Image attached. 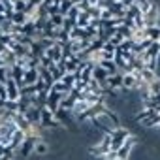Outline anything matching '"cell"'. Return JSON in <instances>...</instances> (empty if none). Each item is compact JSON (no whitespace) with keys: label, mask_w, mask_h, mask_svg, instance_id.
Segmentation results:
<instances>
[{"label":"cell","mask_w":160,"mask_h":160,"mask_svg":"<svg viewBox=\"0 0 160 160\" xmlns=\"http://www.w3.org/2000/svg\"><path fill=\"white\" fill-rule=\"evenodd\" d=\"M108 72L100 66V64H94V68H92V79H96V81L102 85V89L106 87V79H108Z\"/></svg>","instance_id":"7"},{"label":"cell","mask_w":160,"mask_h":160,"mask_svg":"<svg viewBox=\"0 0 160 160\" xmlns=\"http://www.w3.org/2000/svg\"><path fill=\"white\" fill-rule=\"evenodd\" d=\"M149 92H151V94H158V92H160V77H156L154 81L149 83Z\"/></svg>","instance_id":"22"},{"label":"cell","mask_w":160,"mask_h":160,"mask_svg":"<svg viewBox=\"0 0 160 160\" xmlns=\"http://www.w3.org/2000/svg\"><path fill=\"white\" fill-rule=\"evenodd\" d=\"M87 2H89L91 6H96V4H98V0H87Z\"/></svg>","instance_id":"33"},{"label":"cell","mask_w":160,"mask_h":160,"mask_svg":"<svg viewBox=\"0 0 160 160\" xmlns=\"http://www.w3.org/2000/svg\"><path fill=\"white\" fill-rule=\"evenodd\" d=\"M139 77H141V81L151 83V81H154V79H156V72L154 70H149V68H143L139 72Z\"/></svg>","instance_id":"13"},{"label":"cell","mask_w":160,"mask_h":160,"mask_svg":"<svg viewBox=\"0 0 160 160\" xmlns=\"http://www.w3.org/2000/svg\"><path fill=\"white\" fill-rule=\"evenodd\" d=\"M10 79V70L8 66H0V83H6Z\"/></svg>","instance_id":"24"},{"label":"cell","mask_w":160,"mask_h":160,"mask_svg":"<svg viewBox=\"0 0 160 160\" xmlns=\"http://www.w3.org/2000/svg\"><path fill=\"white\" fill-rule=\"evenodd\" d=\"M73 6V2H72V0H62V2H60V13L62 15H66L68 13V10Z\"/></svg>","instance_id":"27"},{"label":"cell","mask_w":160,"mask_h":160,"mask_svg":"<svg viewBox=\"0 0 160 160\" xmlns=\"http://www.w3.org/2000/svg\"><path fill=\"white\" fill-rule=\"evenodd\" d=\"M77 8H79V12H89V8H91V4L87 2V0H83V2H79V4H75Z\"/></svg>","instance_id":"29"},{"label":"cell","mask_w":160,"mask_h":160,"mask_svg":"<svg viewBox=\"0 0 160 160\" xmlns=\"http://www.w3.org/2000/svg\"><path fill=\"white\" fill-rule=\"evenodd\" d=\"M139 124L143 128H156L158 126V115H151V117H145L139 121Z\"/></svg>","instance_id":"14"},{"label":"cell","mask_w":160,"mask_h":160,"mask_svg":"<svg viewBox=\"0 0 160 160\" xmlns=\"http://www.w3.org/2000/svg\"><path fill=\"white\" fill-rule=\"evenodd\" d=\"M154 60H156V68H160V53L154 57Z\"/></svg>","instance_id":"32"},{"label":"cell","mask_w":160,"mask_h":160,"mask_svg":"<svg viewBox=\"0 0 160 160\" xmlns=\"http://www.w3.org/2000/svg\"><path fill=\"white\" fill-rule=\"evenodd\" d=\"M38 79H40L38 68H27L25 73H23V85H36ZM23 85H21V87H23Z\"/></svg>","instance_id":"6"},{"label":"cell","mask_w":160,"mask_h":160,"mask_svg":"<svg viewBox=\"0 0 160 160\" xmlns=\"http://www.w3.org/2000/svg\"><path fill=\"white\" fill-rule=\"evenodd\" d=\"M13 121H15V124H17L19 130H25V132H27L28 126H30V122L27 121V117H25L23 113H15V115H13Z\"/></svg>","instance_id":"12"},{"label":"cell","mask_w":160,"mask_h":160,"mask_svg":"<svg viewBox=\"0 0 160 160\" xmlns=\"http://www.w3.org/2000/svg\"><path fill=\"white\" fill-rule=\"evenodd\" d=\"M60 81H62L66 87H70V89H72V87L75 85V75H73V73H70V72H66V73L62 75V79H60Z\"/></svg>","instance_id":"19"},{"label":"cell","mask_w":160,"mask_h":160,"mask_svg":"<svg viewBox=\"0 0 160 160\" xmlns=\"http://www.w3.org/2000/svg\"><path fill=\"white\" fill-rule=\"evenodd\" d=\"M4 109H8V111H15V113H17V102H13V100H6V102H4Z\"/></svg>","instance_id":"28"},{"label":"cell","mask_w":160,"mask_h":160,"mask_svg":"<svg viewBox=\"0 0 160 160\" xmlns=\"http://www.w3.org/2000/svg\"><path fill=\"white\" fill-rule=\"evenodd\" d=\"M106 87H111V89H115V91H121V89H122V72H117V73L108 75Z\"/></svg>","instance_id":"5"},{"label":"cell","mask_w":160,"mask_h":160,"mask_svg":"<svg viewBox=\"0 0 160 160\" xmlns=\"http://www.w3.org/2000/svg\"><path fill=\"white\" fill-rule=\"evenodd\" d=\"M10 19L13 21V25H25V23L28 21V17H27V13H25V12H13Z\"/></svg>","instance_id":"17"},{"label":"cell","mask_w":160,"mask_h":160,"mask_svg":"<svg viewBox=\"0 0 160 160\" xmlns=\"http://www.w3.org/2000/svg\"><path fill=\"white\" fill-rule=\"evenodd\" d=\"M34 152H36L38 156H45V154L49 152V145H47L45 141L38 139V141H36V145H34Z\"/></svg>","instance_id":"16"},{"label":"cell","mask_w":160,"mask_h":160,"mask_svg":"<svg viewBox=\"0 0 160 160\" xmlns=\"http://www.w3.org/2000/svg\"><path fill=\"white\" fill-rule=\"evenodd\" d=\"M49 72H51V77H53V81H60V79H62V75H64V73H62V72L57 68V64H55V66H53Z\"/></svg>","instance_id":"26"},{"label":"cell","mask_w":160,"mask_h":160,"mask_svg":"<svg viewBox=\"0 0 160 160\" xmlns=\"http://www.w3.org/2000/svg\"><path fill=\"white\" fill-rule=\"evenodd\" d=\"M49 21L55 25V27H60L62 28V23H64V15L58 12V13H53V15H49Z\"/></svg>","instance_id":"20"},{"label":"cell","mask_w":160,"mask_h":160,"mask_svg":"<svg viewBox=\"0 0 160 160\" xmlns=\"http://www.w3.org/2000/svg\"><path fill=\"white\" fill-rule=\"evenodd\" d=\"M27 2L28 0H15L13 2V12H25L27 10Z\"/></svg>","instance_id":"25"},{"label":"cell","mask_w":160,"mask_h":160,"mask_svg":"<svg viewBox=\"0 0 160 160\" xmlns=\"http://www.w3.org/2000/svg\"><path fill=\"white\" fill-rule=\"evenodd\" d=\"M79 13H81V12H79V8H77V6H75V4H73V6H72V8H70V10H68V13H66V15H64V17H68V19H72V21H75V19H77V15H79Z\"/></svg>","instance_id":"23"},{"label":"cell","mask_w":160,"mask_h":160,"mask_svg":"<svg viewBox=\"0 0 160 160\" xmlns=\"http://www.w3.org/2000/svg\"><path fill=\"white\" fill-rule=\"evenodd\" d=\"M55 119L60 122V126H66L70 130H75V126H73V113L72 111H68V109H64V108L58 106V109L55 111Z\"/></svg>","instance_id":"2"},{"label":"cell","mask_w":160,"mask_h":160,"mask_svg":"<svg viewBox=\"0 0 160 160\" xmlns=\"http://www.w3.org/2000/svg\"><path fill=\"white\" fill-rule=\"evenodd\" d=\"M27 138V134H25V130H15L13 132V136H12V149H19V145L23 143V139Z\"/></svg>","instance_id":"9"},{"label":"cell","mask_w":160,"mask_h":160,"mask_svg":"<svg viewBox=\"0 0 160 160\" xmlns=\"http://www.w3.org/2000/svg\"><path fill=\"white\" fill-rule=\"evenodd\" d=\"M98 64H100V66H102V68H104V70H106V72H108L109 75H111V73H117V72H119V68H117L115 60H100Z\"/></svg>","instance_id":"15"},{"label":"cell","mask_w":160,"mask_h":160,"mask_svg":"<svg viewBox=\"0 0 160 160\" xmlns=\"http://www.w3.org/2000/svg\"><path fill=\"white\" fill-rule=\"evenodd\" d=\"M151 43H152V40H149V38H143V40H141V42H139L138 45H139V47H141V49L145 51V49H147V47H149Z\"/></svg>","instance_id":"31"},{"label":"cell","mask_w":160,"mask_h":160,"mask_svg":"<svg viewBox=\"0 0 160 160\" xmlns=\"http://www.w3.org/2000/svg\"><path fill=\"white\" fill-rule=\"evenodd\" d=\"M89 23H91V15H89V12H81V13L77 15V19H75V27H79V28H87Z\"/></svg>","instance_id":"11"},{"label":"cell","mask_w":160,"mask_h":160,"mask_svg":"<svg viewBox=\"0 0 160 160\" xmlns=\"http://www.w3.org/2000/svg\"><path fill=\"white\" fill-rule=\"evenodd\" d=\"M6 92H8V100H13V102H17L19 100V96H21V92H19V85L15 83V79H8L6 81Z\"/></svg>","instance_id":"4"},{"label":"cell","mask_w":160,"mask_h":160,"mask_svg":"<svg viewBox=\"0 0 160 160\" xmlns=\"http://www.w3.org/2000/svg\"><path fill=\"white\" fill-rule=\"evenodd\" d=\"M36 141H38L36 138H28V136H27V138L23 139V143L19 145V154H21L23 158H28V156L34 152V145H36Z\"/></svg>","instance_id":"3"},{"label":"cell","mask_w":160,"mask_h":160,"mask_svg":"<svg viewBox=\"0 0 160 160\" xmlns=\"http://www.w3.org/2000/svg\"><path fill=\"white\" fill-rule=\"evenodd\" d=\"M145 36L152 42H160V27L154 25V27H145Z\"/></svg>","instance_id":"10"},{"label":"cell","mask_w":160,"mask_h":160,"mask_svg":"<svg viewBox=\"0 0 160 160\" xmlns=\"http://www.w3.org/2000/svg\"><path fill=\"white\" fill-rule=\"evenodd\" d=\"M25 117H27V121H28L30 124H36V122H40V108H36V106H30V108L27 109Z\"/></svg>","instance_id":"8"},{"label":"cell","mask_w":160,"mask_h":160,"mask_svg":"<svg viewBox=\"0 0 160 160\" xmlns=\"http://www.w3.org/2000/svg\"><path fill=\"white\" fill-rule=\"evenodd\" d=\"M138 15H141V10H139L138 4H132L130 8L124 10V17H128V19H136Z\"/></svg>","instance_id":"18"},{"label":"cell","mask_w":160,"mask_h":160,"mask_svg":"<svg viewBox=\"0 0 160 160\" xmlns=\"http://www.w3.org/2000/svg\"><path fill=\"white\" fill-rule=\"evenodd\" d=\"M109 134H111V151H117V149L126 141V138L130 136V130L124 128V126H117V128H113Z\"/></svg>","instance_id":"1"},{"label":"cell","mask_w":160,"mask_h":160,"mask_svg":"<svg viewBox=\"0 0 160 160\" xmlns=\"http://www.w3.org/2000/svg\"><path fill=\"white\" fill-rule=\"evenodd\" d=\"M145 53H147V55H151V57H156V55L160 53V42H152V43L145 49Z\"/></svg>","instance_id":"21"},{"label":"cell","mask_w":160,"mask_h":160,"mask_svg":"<svg viewBox=\"0 0 160 160\" xmlns=\"http://www.w3.org/2000/svg\"><path fill=\"white\" fill-rule=\"evenodd\" d=\"M72 2H73V4H79V2H83V0H72Z\"/></svg>","instance_id":"34"},{"label":"cell","mask_w":160,"mask_h":160,"mask_svg":"<svg viewBox=\"0 0 160 160\" xmlns=\"http://www.w3.org/2000/svg\"><path fill=\"white\" fill-rule=\"evenodd\" d=\"M0 100H8V92H6V83H0Z\"/></svg>","instance_id":"30"}]
</instances>
